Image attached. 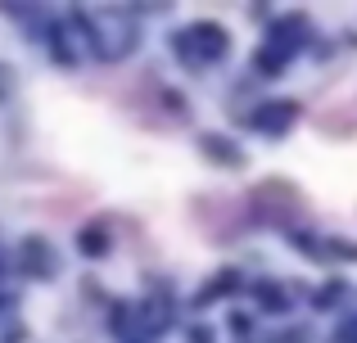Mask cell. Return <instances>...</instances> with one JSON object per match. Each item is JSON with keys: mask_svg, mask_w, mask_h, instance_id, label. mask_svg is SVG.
<instances>
[{"mask_svg": "<svg viewBox=\"0 0 357 343\" xmlns=\"http://www.w3.org/2000/svg\"><path fill=\"white\" fill-rule=\"evenodd\" d=\"M227 32H222L218 23H190L185 32H176L172 36V50L176 54H185L190 63H213V59H222L227 54Z\"/></svg>", "mask_w": 357, "mask_h": 343, "instance_id": "1", "label": "cell"}, {"mask_svg": "<svg viewBox=\"0 0 357 343\" xmlns=\"http://www.w3.org/2000/svg\"><path fill=\"white\" fill-rule=\"evenodd\" d=\"M50 45H54V59H59V63H82L86 50H91L86 32H77V23H59L50 32Z\"/></svg>", "mask_w": 357, "mask_h": 343, "instance_id": "2", "label": "cell"}, {"mask_svg": "<svg viewBox=\"0 0 357 343\" xmlns=\"http://www.w3.org/2000/svg\"><path fill=\"white\" fill-rule=\"evenodd\" d=\"M289 122H294V104H267V109L253 113V127H262V131H271V136H280Z\"/></svg>", "mask_w": 357, "mask_h": 343, "instance_id": "3", "label": "cell"}, {"mask_svg": "<svg viewBox=\"0 0 357 343\" xmlns=\"http://www.w3.org/2000/svg\"><path fill=\"white\" fill-rule=\"evenodd\" d=\"M23 266H27L32 276H36V271L50 276V271H54V253L41 244V239H27V248H23Z\"/></svg>", "mask_w": 357, "mask_h": 343, "instance_id": "4", "label": "cell"}, {"mask_svg": "<svg viewBox=\"0 0 357 343\" xmlns=\"http://www.w3.org/2000/svg\"><path fill=\"white\" fill-rule=\"evenodd\" d=\"M77 248H82V253H86V257H105V253H109V248H114V244H109L105 226H86V230H82V235H77Z\"/></svg>", "mask_w": 357, "mask_h": 343, "instance_id": "5", "label": "cell"}, {"mask_svg": "<svg viewBox=\"0 0 357 343\" xmlns=\"http://www.w3.org/2000/svg\"><path fill=\"white\" fill-rule=\"evenodd\" d=\"M204 150H208L213 159H227V163H240V150H236V145H227V141H204Z\"/></svg>", "mask_w": 357, "mask_h": 343, "instance_id": "6", "label": "cell"}]
</instances>
